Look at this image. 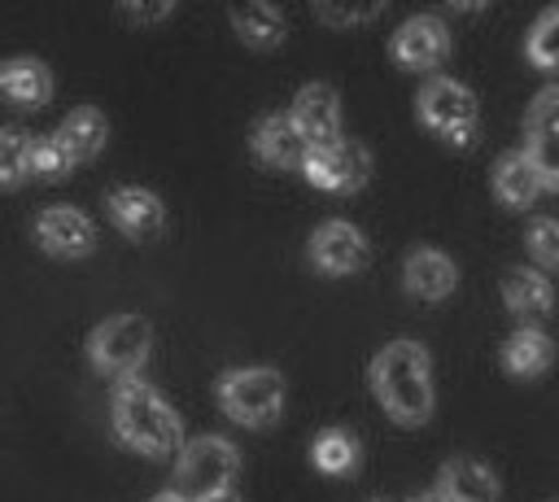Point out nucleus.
Instances as JSON below:
<instances>
[{
  "mask_svg": "<svg viewBox=\"0 0 559 502\" xmlns=\"http://www.w3.org/2000/svg\"><path fill=\"white\" fill-rule=\"evenodd\" d=\"M437 493L445 502H498V476L472 454H454L437 471Z\"/></svg>",
  "mask_w": 559,
  "mask_h": 502,
  "instance_id": "14",
  "label": "nucleus"
},
{
  "mask_svg": "<svg viewBox=\"0 0 559 502\" xmlns=\"http://www.w3.org/2000/svg\"><path fill=\"white\" fill-rule=\"evenodd\" d=\"M393 61L406 70H432L450 57V26L437 13H411L393 35H389Z\"/></svg>",
  "mask_w": 559,
  "mask_h": 502,
  "instance_id": "8",
  "label": "nucleus"
},
{
  "mask_svg": "<svg viewBox=\"0 0 559 502\" xmlns=\"http://www.w3.org/2000/svg\"><path fill=\"white\" fill-rule=\"evenodd\" d=\"M524 52H528L533 65L559 70V4H550V9H542L533 17V26L524 35Z\"/></svg>",
  "mask_w": 559,
  "mask_h": 502,
  "instance_id": "23",
  "label": "nucleus"
},
{
  "mask_svg": "<svg viewBox=\"0 0 559 502\" xmlns=\"http://www.w3.org/2000/svg\"><path fill=\"white\" fill-rule=\"evenodd\" d=\"M306 258L323 275H354L367 262V236L349 218H323L306 240Z\"/></svg>",
  "mask_w": 559,
  "mask_h": 502,
  "instance_id": "9",
  "label": "nucleus"
},
{
  "mask_svg": "<svg viewBox=\"0 0 559 502\" xmlns=\"http://www.w3.org/2000/svg\"><path fill=\"white\" fill-rule=\"evenodd\" d=\"M31 148H35V135L31 131L0 127V188L22 183L31 175Z\"/></svg>",
  "mask_w": 559,
  "mask_h": 502,
  "instance_id": "24",
  "label": "nucleus"
},
{
  "mask_svg": "<svg viewBox=\"0 0 559 502\" xmlns=\"http://www.w3.org/2000/svg\"><path fill=\"white\" fill-rule=\"evenodd\" d=\"M376 502H380V498H376Z\"/></svg>",
  "mask_w": 559,
  "mask_h": 502,
  "instance_id": "34",
  "label": "nucleus"
},
{
  "mask_svg": "<svg viewBox=\"0 0 559 502\" xmlns=\"http://www.w3.org/2000/svg\"><path fill=\"white\" fill-rule=\"evenodd\" d=\"M57 135H61V144L74 153V162H87V157H96V153L105 148L109 122H105V113H100L96 105H79V109H70V113L57 122Z\"/></svg>",
  "mask_w": 559,
  "mask_h": 502,
  "instance_id": "19",
  "label": "nucleus"
},
{
  "mask_svg": "<svg viewBox=\"0 0 559 502\" xmlns=\"http://www.w3.org/2000/svg\"><path fill=\"white\" fill-rule=\"evenodd\" d=\"M105 210H109L114 227L127 231L131 240H148V236H157L162 223H166L162 196L148 192V188H140V183H118V188H109V192H105Z\"/></svg>",
  "mask_w": 559,
  "mask_h": 502,
  "instance_id": "12",
  "label": "nucleus"
},
{
  "mask_svg": "<svg viewBox=\"0 0 559 502\" xmlns=\"http://www.w3.org/2000/svg\"><path fill=\"white\" fill-rule=\"evenodd\" d=\"M367 375H371L380 406L397 423H424L432 415V402H437L432 367H428V349L419 340H389L384 349H376Z\"/></svg>",
  "mask_w": 559,
  "mask_h": 502,
  "instance_id": "1",
  "label": "nucleus"
},
{
  "mask_svg": "<svg viewBox=\"0 0 559 502\" xmlns=\"http://www.w3.org/2000/svg\"><path fill=\"white\" fill-rule=\"evenodd\" d=\"M170 9H175L170 0H162V4H118V17H127V22H157Z\"/></svg>",
  "mask_w": 559,
  "mask_h": 502,
  "instance_id": "29",
  "label": "nucleus"
},
{
  "mask_svg": "<svg viewBox=\"0 0 559 502\" xmlns=\"http://www.w3.org/2000/svg\"><path fill=\"white\" fill-rule=\"evenodd\" d=\"M524 244L542 271H559V218H528Z\"/></svg>",
  "mask_w": 559,
  "mask_h": 502,
  "instance_id": "27",
  "label": "nucleus"
},
{
  "mask_svg": "<svg viewBox=\"0 0 559 502\" xmlns=\"http://www.w3.org/2000/svg\"><path fill=\"white\" fill-rule=\"evenodd\" d=\"M502 297H507V306L515 314H528L533 319V314H546L555 306V284L546 279L542 266H511L502 275Z\"/></svg>",
  "mask_w": 559,
  "mask_h": 502,
  "instance_id": "18",
  "label": "nucleus"
},
{
  "mask_svg": "<svg viewBox=\"0 0 559 502\" xmlns=\"http://www.w3.org/2000/svg\"><path fill=\"white\" fill-rule=\"evenodd\" d=\"M70 170H74V153L61 144V135H57V131L35 135V148H31V175H39V179H66Z\"/></svg>",
  "mask_w": 559,
  "mask_h": 502,
  "instance_id": "25",
  "label": "nucleus"
},
{
  "mask_svg": "<svg viewBox=\"0 0 559 502\" xmlns=\"http://www.w3.org/2000/svg\"><path fill=\"white\" fill-rule=\"evenodd\" d=\"M249 148L271 166H301V157H306V144L288 113H262L249 131Z\"/></svg>",
  "mask_w": 559,
  "mask_h": 502,
  "instance_id": "15",
  "label": "nucleus"
},
{
  "mask_svg": "<svg viewBox=\"0 0 559 502\" xmlns=\"http://www.w3.org/2000/svg\"><path fill=\"white\" fill-rule=\"evenodd\" d=\"M402 284H406L415 297L437 301V297H445V292L459 284V266H454L450 253H441V249H432V244H411L406 258H402Z\"/></svg>",
  "mask_w": 559,
  "mask_h": 502,
  "instance_id": "13",
  "label": "nucleus"
},
{
  "mask_svg": "<svg viewBox=\"0 0 559 502\" xmlns=\"http://www.w3.org/2000/svg\"><path fill=\"white\" fill-rule=\"evenodd\" d=\"M218 406L249 428L275 423L284 410V375L275 367H231L218 375Z\"/></svg>",
  "mask_w": 559,
  "mask_h": 502,
  "instance_id": "6",
  "label": "nucleus"
},
{
  "mask_svg": "<svg viewBox=\"0 0 559 502\" xmlns=\"http://www.w3.org/2000/svg\"><path fill=\"white\" fill-rule=\"evenodd\" d=\"M148 349H153V327H148L144 314H109L87 336L92 367L114 375V380L140 375V367L148 362Z\"/></svg>",
  "mask_w": 559,
  "mask_h": 502,
  "instance_id": "5",
  "label": "nucleus"
},
{
  "mask_svg": "<svg viewBox=\"0 0 559 502\" xmlns=\"http://www.w3.org/2000/svg\"><path fill=\"white\" fill-rule=\"evenodd\" d=\"M555 362V340L542 327H515L502 340V367L511 375H542Z\"/></svg>",
  "mask_w": 559,
  "mask_h": 502,
  "instance_id": "20",
  "label": "nucleus"
},
{
  "mask_svg": "<svg viewBox=\"0 0 559 502\" xmlns=\"http://www.w3.org/2000/svg\"><path fill=\"white\" fill-rule=\"evenodd\" d=\"M524 153H528L542 188H555L559 192V131H533L524 140Z\"/></svg>",
  "mask_w": 559,
  "mask_h": 502,
  "instance_id": "26",
  "label": "nucleus"
},
{
  "mask_svg": "<svg viewBox=\"0 0 559 502\" xmlns=\"http://www.w3.org/2000/svg\"><path fill=\"white\" fill-rule=\"evenodd\" d=\"M0 96L13 105H44L52 96V70L39 57H4L0 61Z\"/></svg>",
  "mask_w": 559,
  "mask_h": 502,
  "instance_id": "16",
  "label": "nucleus"
},
{
  "mask_svg": "<svg viewBox=\"0 0 559 502\" xmlns=\"http://www.w3.org/2000/svg\"><path fill=\"white\" fill-rule=\"evenodd\" d=\"M227 22L245 44H258V48H271L284 39V13L275 4H231Z\"/></svg>",
  "mask_w": 559,
  "mask_h": 502,
  "instance_id": "22",
  "label": "nucleus"
},
{
  "mask_svg": "<svg viewBox=\"0 0 559 502\" xmlns=\"http://www.w3.org/2000/svg\"><path fill=\"white\" fill-rule=\"evenodd\" d=\"M109 415H114V432L140 454H179V445H183L179 410L144 375L114 384Z\"/></svg>",
  "mask_w": 559,
  "mask_h": 502,
  "instance_id": "2",
  "label": "nucleus"
},
{
  "mask_svg": "<svg viewBox=\"0 0 559 502\" xmlns=\"http://www.w3.org/2000/svg\"><path fill=\"white\" fill-rule=\"evenodd\" d=\"M524 131H559V83L542 87L524 109Z\"/></svg>",
  "mask_w": 559,
  "mask_h": 502,
  "instance_id": "28",
  "label": "nucleus"
},
{
  "mask_svg": "<svg viewBox=\"0 0 559 502\" xmlns=\"http://www.w3.org/2000/svg\"><path fill=\"white\" fill-rule=\"evenodd\" d=\"M288 118H293V127H297V135H301L306 148L341 140V96H336V87H328V83H306V87L293 96Z\"/></svg>",
  "mask_w": 559,
  "mask_h": 502,
  "instance_id": "10",
  "label": "nucleus"
},
{
  "mask_svg": "<svg viewBox=\"0 0 559 502\" xmlns=\"http://www.w3.org/2000/svg\"><path fill=\"white\" fill-rule=\"evenodd\" d=\"M301 175H306L314 188H328V192H354V188H362L367 175H371V153H367V144L341 135V140H332V144H314V148H306V157H301Z\"/></svg>",
  "mask_w": 559,
  "mask_h": 502,
  "instance_id": "7",
  "label": "nucleus"
},
{
  "mask_svg": "<svg viewBox=\"0 0 559 502\" xmlns=\"http://www.w3.org/2000/svg\"><path fill=\"white\" fill-rule=\"evenodd\" d=\"M240 471V450L236 441L218 437V432H201L192 441L179 445V458H175V489L183 498H210V493H223L231 489Z\"/></svg>",
  "mask_w": 559,
  "mask_h": 502,
  "instance_id": "4",
  "label": "nucleus"
},
{
  "mask_svg": "<svg viewBox=\"0 0 559 502\" xmlns=\"http://www.w3.org/2000/svg\"><path fill=\"white\" fill-rule=\"evenodd\" d=\"M323 22H332V26H345V22H362V17H376L380 13V4H371V9H328V4H319L314 9Z\"/></svg>",
  "mask_w": 559,
  "mask_h": 502,
  "instance_id": "30",
  "label": "nucleus"
},
{
  "mask_svg": "<svg viewBox=\"0 0 559 502\" xmlns=\"http://www.w3.org/2000/svg\"><path fill=\"white\" fill-rule=\"evenodd\" d=\"M197 502H245V498L231 493V489H223V493H210V498H197Z\"/></svg>",
  "mask_w": 559,
  "mask_h": 502,
  "instance_id": "31",
  "label": "nucleus"
},
{
  "mask_svg": "<svg viewBox=\"0 0 559 502\" xmlns=\"http://www.w3.org/2000/svg\"><path fill=\"white\" fill-rule=\"evenodd\" d=\"M35 240L57 258H83L96 244V227L79 205L57 201V205H44L35 214Z\"/></svg>",
  "mask_w": 559,
  "mask_h": 502,
  "instance_id": "11",
  "label": "nucleus"
},
{
  "mask_svg": "<svg viewBox=\"0 0 559 502\" xmlns=\"http://www.w3.org/2000/svg\"><path fill=\"white\" fill-rule=\"evenodd\" d=\"M537 192H542V179H537L528 153H524V148L498 153V162H493V196H498L502 205H520V210H524V205L537 201Z\"/></svg>",
  "mask_w": 559,
  "mask_h": 502,
  "instance_id": "17",
  "label": "nucleus"
},
{
  "mask_svg": "<svg viewBox=\"0 0 559 502\" xmlns=\"http://www.w3.org/2000/svg\"><path fill=\"white\" fill-rule=\"evenodd\" d=\"M406 502H445L437 489H428V493H415V498H406Z\"/></svg>",
  "mask_w": 559,
  "mask_h": 502,
  "instance_id": "33",
  "label": "nucleus"
},
{
  "mask_svg": "<svg viewBox=\"0 0 559 502\" xmlns=\"http://www.w3.org/2000/svg\"><path fill=\"white\" fill-rule=\"evenodd\" d=\"M415 113L428 131H437L450 144H472L480 131V105L467 83L450 74H428L415 92Z\"/></svg>",
  "mask_w": 559,
  "mask_h": 502,
  "instance_id": "3",
  "label": "nucleus"
},
{
  "mask_svg": "<svg viewBox=\"0 0 559 502\" xmlns=\"http://www.w3.org/2000/svg\"><path fill=\"white\" fill-rule=\"evenodd\" d=\"M148 502H188V498H183V493H179V489H166V493H153V498H148Z\"/></svg>",
  "mask_w": 559,
  "mask_h": 502,
  "instance_id": "32",
  "label": "nucleus"
},
{
  "mask_svg": "<svg viewBox=\"0 0 559 502\" xmlns=\"http://www.w3.org/2000/svg\"><path fill=\"white\" fill-rule=\"evenodd\" d=\"M358 454H362V450H358V437H354L349 428H341V423L319 428L314 441H310V463H314L319 471H328V476H345V471H354Z\"/></svg>",
  "mask_w": 559,
  "mask_h": 502,
  "instance_id": "21",
  "label": "nucleus"
}]
</instances>
